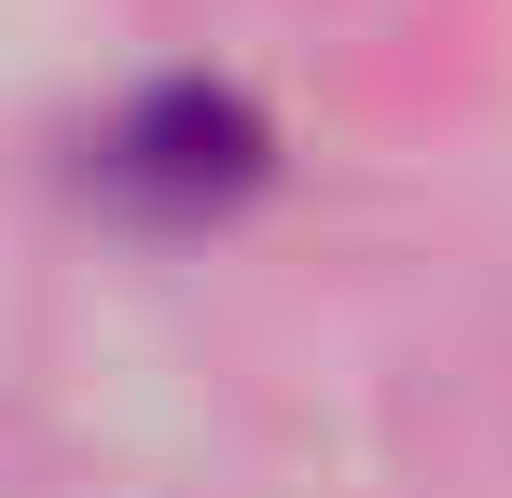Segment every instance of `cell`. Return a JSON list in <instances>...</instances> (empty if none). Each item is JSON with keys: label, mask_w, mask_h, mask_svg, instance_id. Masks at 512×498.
<instances>
[{"label": "cell", "mask_w": 512, "mask_h": 498, "mask_svg": "<svg viewBox=\"0 0 512 498\" xmlns=\"http://www.w3.org/2000/svg\"><path fill=\"white\" fill-rule=\"evenodd\" d=\"M263 166H277V125H263L236 83H208V70L139 83V97L84 139V180L111 208H139V222H208V208L263 194Z\"/></svg>", "instance_id": "6da1fadb"}]
</instances>
